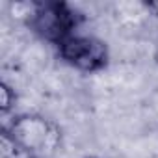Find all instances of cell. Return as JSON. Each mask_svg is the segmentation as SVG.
<instances>
[{
    "instance_id": "6da1fadb",
    "label": "cell",
    "mask_w": 158,
    "mask_h": 158,
    "mask_svg": "<svg viewBox=\"0 0 158 158\" xmlns=\"http://www.w3.org/2000/svg\"><path fill=\"white\" fill-rule=\"evenodd\" d=\"M82 15L65 2H34L28 13L30 30L50 45H60L76 34Z\"/></svg>"
},
{
    "instance_id": "7a4b0ae2",
    "label": "cell",
    "mask_w": 158,
    "mask_h": 158,
    "mask_svg": "<svg viewBox=\"0 0 158 158\" xmlns=\"http://www.w3.org/2000/svg\"><path fill=\"white\" fill-rule=\"evenodd\" d=\"M4 128L13 136V139H17L23 147L35 154V158H47L54 154L61 143L60 127L41 114L15 115Z\"/></svg>"
},
{
    "instance_id": "3957f363",
    "label": "cell",
    "mask_w": 158,
    "mask_h": 158,
    "mask_svg": "<svg viewBox=\"0 0 158 158\" xmlns=\"http://www.w3.org/2000/svg\"><path fill=\"white\" fill-rule=\"evenodd\" d=\"M58 56L76 71L82 73H99L110 61L108 45L95 35L74 34L61 41L58 47Z\"/></svg>"
},
{
    "instance_id": "277c9868",
    "label": "cell",
    "mask_w": 158,
    "mask_h": 158,
    "mask_svg": "<svg viewBox=\"0 0 158 158\" xmlns=\"http://www.w3.org/2000/svg\"><path fill=\"white\" fill-rule=\"evenodd\" d=\"M0 158H35V154H32L26 147H23L17 139H13V136L2 128L0 134Z\"/></svg>"
},
{
    "instance_id": "5b68a950",
    "label": "cell",
    "mask_w": 158,
    "mask_h": 158,
    "mask_svg": "<svg viewBox=\"0 0 158 158\" xmlns=\"http://www.w3.org/2000/svg\"><path fill=\"white\" fill-rule=\"evenodd\" d=\"M15 102H17L15 89L8 82H2V84H0V110H2V114L4 115L10 114L15 108Z\"/></svg>"
},
{
    "instance_id": "8992f818",
    "label": "cell",
    "mask_w": 158,
    "mask_h": 158,
    "mask_svg": "<svg viewBox=\"0 0 158 158\" xmlns=\"http://www.w3.org/2000/svg\"><path fill=\"white\" fill-rule=\"evenodd\" d=\"M156 61H158V39H156Z\"/></svg>"
}]
</instances>
